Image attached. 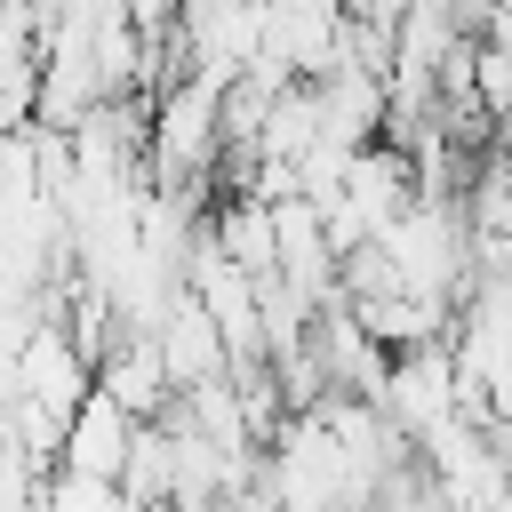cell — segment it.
Returning a JSON list of instances; mask_svg holds the SVG:
<instances>
[{"label":"cell","instance_id":"obj_1","mask_svg":"<svg viewBox=\"0 0 512 512\" xmlns=\"http://www.w3.org/2000/svg\"><path fill=\"white\" fill-rule=\"evenodd\" d=\"M488 48H504V56H512V8H496V16H488Z\"/></svg>","mask_w":512,"mask_h":512},{"label":"cell","instance_id":"obj_2","mask_svg":"<svg viewBox=\"0 0 512 512\" xmlns=\"http://www.w3.org/2000/svg\"><path fill=\"white\" fill-rule=\"evenodd\" d=\"M496 424H504V432H512V400H504V408H496Z\"/></svg>","mask_w":512,"mask_h":512}]
</instances>
